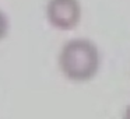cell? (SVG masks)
Masks as SVG:
<instances>
[{
  "label": "cell",
  "mask_w": 130,
  "mask_h": 119,
  "mask_svg": "<svg viewBox=\"0 0 130 119\" xmlns=\"http://www.w3.org/2000/svg\"><path fill=\"white\" fill-rule=\"evenodd\" d=\"M59 67L69 80H91L99 69L98 48L90 39H70L63 45L59 53Z\"/></svg>",
  "instance_id": "obj_1"
},
{
  "label": "cell",
  "mask_w": 130,
  "mask_h": 119,
  "mask_svg": "<svg viewBox=\"0 0 130 119\" xmlns=\"http://www.w3.org/2000/svg\"><path fill=\"white\" fill-rule=\"evenodd\" d=\"M45 13L52 27L69 31L81 20V4L78 0H48Z\"/></svg>",
  "instance_id": "obj_2"
},
{
  "label": "cell",
  "mask_w": 130,
  "mask_h": 119,
  "mask_svg": "<svg viewBox=\"0 0 130 119\" xmlns=\"http://www.w3.org/2000/svg\"><path fill=\"white\" fill-rule=\"evenodd\" d=\"M9 32V18L0 10V41L3 39Z\"/></svg>",
  "instance_id": "obj_3"
},
{
  "label": "cell",
  "mask_w": 130,
  "mask_h": 119,
  "mask_svg": "<svg viewBox=\"0 0 130 119\" xmlns=\"http://www.w3.org/2000/svg\"><path fill=\"white\" fill-rule=\"evenodd\" d=\"M123 119H130V105L126 108V112H124V116Z\"/></svg>",
  "instance_id": "obj_4"
}]
</instances>
